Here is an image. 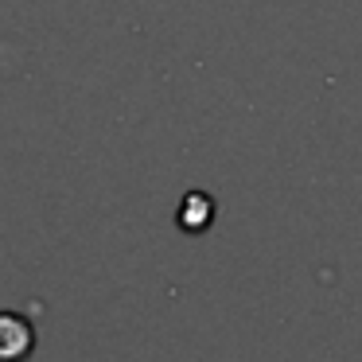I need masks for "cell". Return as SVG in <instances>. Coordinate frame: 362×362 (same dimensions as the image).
<instances>
[{
  "label": "cell",
  "mask_w": 362,
  "mask_h": 362,
  "mask_svg": "<svg viewBox=\"0 0 362 362\" xmlns=\"http://www.w3.org/2000/svg\"><path fill=\"white\" fill-rule=\"evenodd\" d=\"M35 351V327L20 312H0V362H28Z\"/></svg>",
  "instance_id": "cell-1"
}]
</instances>
